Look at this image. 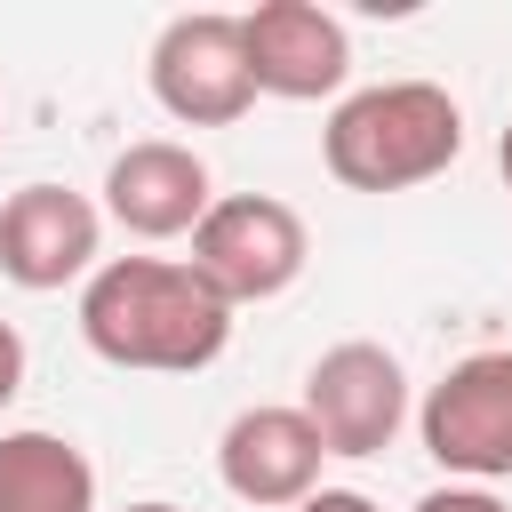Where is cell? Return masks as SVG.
<instances>
[{
  "label": "cell",
  "instance_id": "cell-11",
  "mask_svg": "<svg viewBox=\"0 0 512 512\" xmlns=\"http://www.w3.org/2000/svg\"><path fill=\"white\" fill-rule=\"evenodd\" d=\"M0 512H96V464L64 432H0Z\"/></svg>",
  "mask_w": 512,
  "mask_h": 512
},
{
  "label": "cell",
  "instance_id": "cell-14",
  "mask_svg": "<svg viewBox=\"0 0 512 512\" xmlns=\"http://www.w3.org/2000/svg\"><path fill=\"white\" fill-rule=\"evenodd\" d=\"M296 512H376V496H360V488H312Z\"/></svg>",
  "mask_w": 512,
  "mask_h": 512
},
{
  "label": "cell",
  "instance_id": "cell-15",
  "mask_svg": "<svg viewBox=\"0 0 512 512\" xmlns=\"http://www.w3.org/2000/svg\"><path fill=\"white\" fill-rule=\"evenodd\" d=\"M496 168H504V192H512V120H504V136H496Z\"/></svg>",
  "mask_w": 512,
  "mask_h": 512
},
{
  "label": "cell",
  "instance_id": "cell-10",
  "mask_svg": "<svg viewBox=\"0 0 512 512\" xmlns=\"http://www.w3.org/2000/svg\"><path fill=\"white\" fill-rule=\"evenodd\" d=\"M320 432L304 424V408H240L216 440V472L240 504L256 512H296L312 488H320Z\"/></svg>",
  "mask_w": 512,
  "mask_h": 512
},
{
  "label": "cell",
  "instance_id": "cell-4",
  "mask_svg": "<svg viewBox=\"0 0 512 512\" xmlns=\"http://www.w3.org/2000/svg\"><path fill=\"white\" fill-rule=\"evenodd\" d=\"M424 456L448 480H512V352H464L416 408Z\"/></svg>",
  "mask_w": 512,
  "mask_h": 512
},
{
  "label": "cell",
  "instance_id": "cell-12",
  "mask_svg": "<svg viewBox=\"0 0 512 512\" xmlns=\"http://www.w3.org/2000/svg\"><path fill=\"white\" fill-rule=\"evenodd\" d=\"M416 512H512L496 488H472V480H448V488H432V496H416Z\"/></svg>",
  "mask_w": 512,
  "mask_h": 512
},
{
  "label": "cell",
  "instance_id": "cell-5",
  "mask_svg": "<svg viewBox=\"0 0 512 512\" xmlns=\"http://www.w3.org/2000/svg\"><path fill=\"white\" fill-rule=\"evenodd\" d=\"M144 72H152L160 112L184 120V128H232L256 104V80H248V56H240V16H224V8L168 16Z\"/></svg>",
  "mask_w": 512,
  "mask_h": 512
},
{
  "label": "cell",
  "instance_id": "cell-2",
  "mask_svg": "<svg viewBox=\"0 0 512 512\" xmlns=\"http://www.w3.org/2000/svg\"><path fill=\"white\" fill-rule=\"evenodd\" d=\"M464 152V112L440 80H376L352 88L328 128H320V160L344 192H408L448 176Z\"/></svg>",
  "mask_w": 512,
  "mask_h": 512
},
{
  "label": "cell",
  "instance_id": "cell-7",
  "mask_svg": "<svg viewBox=\"0 0 512 512\" xmlns=\"http://www.w3.org/2000/svg\"><path fill=\"white\" fill-rule=\"evenodd\" d=\"M240 56H248L256 96H280V104H320L352 80V32H344V16H328L312 0L248 8L240 16Z\"/></svg>",
  "mask_w": 512,
  "mask_h": 512
},
{
  "label": "cell",
  "instance_id": "cell-3",
  "mask_svg": "<svg viewBox=\"0 0 512 512\" xmlns=\"http://www.w3.org/2000/svg\"><path fill=\"white\" fill-rule=\"evenodd\" d=\"M304 256H312V232H304V216L288 200L232 192V200H208V216L192 224V256L184 264L240 312V304H264V296L296 288Z\"/></svg>",
  "mask_w": 512,
  "mask_h": 512
},
{
  "label": "cell",
  "instance_id": "cell-16",
  "mask_svg": "<svg viewBox=\"0 0 512 512\" xmlns=\"http://www.w3.org/2000/svg\"><path fill=\"white\" fill-rule=\"evenodd\" d=\"M128 512H184V504H168V496H144V504H128Z\"/></svg>",
  "mask_w": 512,
  "mask_h": 512
},
{
  "label": "cell",
  "instance_id": "cell-13",
  "mask_svg": "<svg viewBox=\"0 0 512 512\" xmlns=\"http://www.w3.org/2000/svg\"><path fill=\"white\" fill-rule=\"evenodd\" d=\"M16 392H24V336L0 320V408H8Z\"/></svg>",
  "mask_w": 512,
  "mask_h": 512
},
{
  "label": "cell",
  "instance_id": "cell-9",
  "mask_svg": "<svg viewBox=\"0 0 512 512\" xmlns=\"http://www.w3.org/2000/svg\"><path fill=\"white\" fill-rule=\"evenodd\" d=\"M208 200H216L208 160L192 144H176V136H144L104 168V216L120 232H136V240H192Z\"/></svg>",
  "mask_w": 512,
  "mask_h": 512
},
{
  "label": "cell",
  "instance_id": "cell-8",
  "mask_svg": "<svg viewBox=\"0 0 512 512\" xmlns=\"http://www.w3.org/2000/svg\"><path fill=\"white\" fill-rule=\"evenodd\" d=\"M96 248H104V208L72 184H16L0 200V272L32 296L48 288H72L96 272Z\"/></svg>",
  "mask_w": 512,
  "mask_h": 512
},
{
  "label": "cell",
  "instance_id": "cell-6",
  "mask_svg": "<svg viewBox=\"0 0 512 512\" xmlns=\"http://www.w3.org/2000/svg\"><path fill=\"white\" fill-rule=\"evenodd\" d=\"M304 424L320 432L328 456H384L392 432L408 424V376L384 344L352 336V344H328L312 368H304Z\"/></svg>",
  "mask_w": 512,
  "mask_h": 512
},
{
  "label": "cell",
  "instance_id": "cell-1",
  "mask_svg": "<svg viewBox=\"0 0 512 512\" xmlns=\"http://www.w3.org/2000/svg\"><path fill=\"white\" fill-rule=\"evenodd\" d=\"M80 336L112 368L192 376L232 344V304L184 256H104L80 288Z\"/></svg>",
  "mask_w": 512,
  "mask_h": 512
}]
</instances>
